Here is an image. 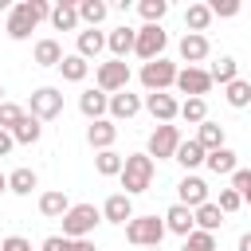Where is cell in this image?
<instances>
[{
    "instance_id": "1",
    "label": "cell",
    "mask_w": 251,
    "mask_h": 251,
    "mask_svg": "<svg viewBox=\"0 0 251 251\" xmlns=\"http://www.w3.org/2000/svg\"><path fill=\"white\" fill-rule=\"evenodd\" d=\"M43 16H51V8H47L43 0H24V4H16L12 16H8V35H12V39H27Z\"/></svg>"
},
{
    "instance_id": "2",
    "label": "cell",
    "mask_w": 251,
    "mask_h": 251,
    "mask_svg": "<svg viewBox=\"0 0 251 251\" xmlns=\"http://www.w3.org/2000/svg\"><path fill=\"white\" fill-rule=\"evenodd\" d=\"M149 180H153V157H149V153H129V157H126V169H122V188H126V196L145 192Z\"/></svg>"
},
{
    "instance_id": "3",
    "label": "cell",
    "mask_w": 251,
    "mask_h": 251,
    "mask_svg": "<svg viewBox=\"0 0 251 251\" xmlns=\"http://www.w3.org/2000/svg\"><path fill=\"white\" fill-rule=\"evenodd\" d=\"M98 220H102V212H98L94 204H75V208L63 216V235H67V239H86Z\"/></svg>"
},
{
    "instance_id": "4",
    "label": "cell",
    "mask_w": 251,
    "mask_h": 251,
    "mask_svg": "<svg viewBox=\"0 0 251 251\" xmlns=\"http://www.w3.org/2000/svg\"><path fill=\"white\" fill-rule=\"evenodd\" d=\"M165 231H169V227H165L157 216H133V220L126 224V239L137 243V247H157Z\"/></svg>"
},
{
    "instance_id": "5",
    "label": "cell",
    "mask_w": 251,
    "mask_h": 251,
    "mask_svg": "<svg viewBox=\"0 0 251 251\" xmlns=\"http://www.w3.org/2000/svg\"><path fill=\"white\" fill-rule=\"evenodd\" d=\"M141 82H145V90H149V94H161L165 86H173V82H176V67H173L169 59H153V63H145V67H141Z\"/></svg>"
},
{
    "instance_id": "6",
    "label": "cell",
    "mask_w": 251,
    "mask_h": 251,
    "mask_svg": "<svg viewBox=\"0 0 251 251\" xmlns=\"http://www.w3.org/2000/svg\"><path fill=\"white\" fill-rule=\"evenodd\" d=\"M165 43H169V35L161 31V24H145V27L137 31V43H133V51H137L145 63H153V59H161Z\"/></svg>"
},
{
    "instance_id": "7",
    "label": "cell",
    "mask_w": 251,
    "mask_h": 251,
    "mask_svg": "<svg viewBox=\"0 0 251 251\" xmlns=\"http://www.w3.org/2000/svg\"><path fill=\"white\" fill-rule=\"evenodd\" d=\"M31 118H39V122H47V118H55V114H63V94L55 90V86H39L35 94H31Z\"/></svg>"
},
{
    "instance_id": "8",
    "label": "cell",
    "mask_w": 251,
    "mask_h": 251,
    "mask_svg": "<svg viewBox=\"0 0 251 251\" xmlns=\"http://www.w3.org/2000/svg\"><path fill=\"white\" fill-rule=\"evenodd\" d=\"M126 82H129V67L122 59H110V63L98 67V90L114 94V90H126Z\"/></svg>"
},
{
    "instance_id": "9",
    "label": "cell",
    "mask_w": 251,
    "mask_h": 251,
    "mask_svg": "<svg viewBox=\"0 0 251 251\" xmlns=\"http://www.w3.org/2000/svg\"><path fill=\"white\" fill-rule=\"evenodd\" d=\"M180 149V129L176 126H157L149 137V157H176Z\"/></svg>"
},
{
    "instance_id": "10",
    "label": "cell",
    "mask_w": 251,
    "mask_h": 251,
    "mask_svg": "<svg viewBox=\"0 0 251 251\" xmlns=\"http://www.w3.org/2000/svg\"><path fill=\"white\" fill-rule=\"evenodd\" d=\"M176 86H180L188 98H204L208 86H212V75L200 71V67H184V71H176Z\"/></svg>"
},
{
    "instance_id": "11",
    "label": "cell",
    "mask_w": 251,
    "mask_h": 251,
    "mask_svg": "<svg viewBox=\"0 0 251 251\" xmlns=\"http://www.w3.org/2000/svg\"><path fill=\"white\" fill-rule=\"evenodd\" d=\"M165 227L188 239V235L196 231V212H192V208H184V204H173V208L165 212Z\"/></svg>"
},
{
    "instance_id": "12",
    "label": "cell",
    "mask_w": 251,
    "mask_h": 251,
    "mask_svg": "<svg viewBox=\"0 0 251 251\" xmlns=\"http://www.w3.org/2000/svg\"><path fill=\"white\" fill-rule=\"evenodd\" d=\"M176 192H180V204L184 208H200V204H208V184L200 180V176H184L180 184H176Z\"/></svg>"
},
{
    "instance_id": "13",
    "label": "cell",
    "mask_w": 251,
    "mask_h": 251,
    "mask_svg": "<svg viewBox=\"0 0 251 251\" xmlns=\"http://www.w3.org/2000/svg\"><path fill=\"white\" fill-rule=\"evenodd\" d=\"M145 106H149V114H153V118H157L161 126H169V122H173V118L180 114L176 98H173V94H165V90H161V94H149V98H145Z\"/></svg>"
},
{
    "instance_id": "14",
    "label": "cell",
    "mask_w": 251,
    "mask_h": 251,
    "mask_svg": "<svg viewBox=\"0 0 251 251\" xmlns=\"http://www.w3.org/2000/svg\"><path fill=\"white\" fill-rule=\"evenodd\" d=\"M102 216H106L110 224H129V220H133V204H129V196H126V192H114V196L102 204Z\"/></svg>"
},
{
    "instance_id": "15",
    "label": "cell",
    "mask_w": 251,
    "mask_h": 251,
    "mask_svg": "<svg viewBox=\"0 0 251 251\" xmlns=\"http://www.w3.org/2000/svg\"><path fill=\"white\" fill-rule=\"evenodd\" d=\"M78 110H82L86 118H94V122H102V114L110 110V98H106V90H86V94L78 98Z\"/></svg>"
},
{
    "instance_id": "16",
    "label": "cell",
    "mask_w": 251,
    "mask_h": 251,
    "mask_svg": "<svg viewBox=\"0 0 251 251\" xmlns=\"http://www.w3.org/2000/svg\"><path fill=\"white\" fill-rule=\"evenodd\" d=\"M137 110H141V98H137V94H129V90L110 94V114H114V118H133Z\"/></svg>"
},
{
    "instance_id": "17",
    "label": "cell",
    "mask_w": 251,
    "mask_h": 251,
    "mask_svg": "<svg viewBox=\"0 0 251 251\" xmlns=\"http://www.w3.org/2000/svg\"><path fill=\"white\" fill-rule=\"evenodd\" d=\"M114 137H118V126H114V122H106V118H102V122H94V126L86 129V141H90L94 149H110V145H114Z\"/></svg>"
},
{
    "instance_id": "18",
    "label": "cell",
    "mask_w": 251,
    "mask_h": 251,
    "mask_svg": "<svg viewBox=\"0 0 251 251\" xmlns=\"http://www.w3.org/2000/svg\"><path fill=\"white\" fill-rule=\"evenodd\" d=\"M204 55H208V39H204V35H192V31H188V35L180 39V59H184V63L192 67V63H200Z\"/></svg>"
},
{
    "instance_id": "19",
    "label": "cell",
    "mask_w": 251,
    "mask_h": 251,
    "mask_svg": "<svg viewBox=\"0 0 251 251\" xmlns=\"http://www.w3.org/2000/svg\"><path fill=\"white\" fill-rule=\"evenodd\" d=\"M173 161H180L184 169H196V165H204L208 161V153H204V145L192 137V141H180V149H176V157Z\"/></svg>"
},
{
    "instance_id": "20",
    "label": "cell",
    "mask_w": 251,
    "mask_h": 251,
    "mask_svg": "<svg viewBox=\"0 0 251 251\" xmlns=\"http://www.w3.org/2000/svg\"><path fill=\"white\" fill-rule=\"evenodd\" d=\"M133 43H137V31H129V27H118V31L106 35V47L114 51V59H122L126 51H133Z\"/></svg>"
},
{
    "instance_id": "21",
    "label": "cell",
    "mask_w": 251,
    "mask_h": 251,
    "mask_svg": "<svg viewBox=\"0 0 251 251\" xmlns=\"http://www.w3.org/2000/svg\"><path fill=\"white\" fill-rule=\"evenodd\" d=\"M63 59H67V55H63V47H59L55 39H39V43H35V63H39V67H59Z\"/></svg>"
},
{
    "instance_id": "22",
    "label": "cell",
    "mask_w": 251,
    "mask_h": 251,
    "mask_svg": "<svg viewBox=\"0 0 251 251\" xmlns=\"http://www.w3.org/2000/svg\"><path fill=\"white\" fill-rule=\"evenodd\" d=\"M196 141L204 145V153H216V149H224V126H216V122H200V133H196Z\"/></svg>"
},
{
    "instance_id": "23",
    "label": "cell",
    "mask_w": 251,
    "mask_h": 251,
    "mask_svg": "<svg viewBox=\"0 0 251 251\" xmlns=\"http://www.w3.org/2000/svg\"><path fill=\"white\" fill-rule=\"evenodd\" d=\"M51 24H55L59 31H71V27L78 24V4H63V0H59V4L51 8Z\"/></svg>"
},
{
    "instance_id": "24",
    "label": "cell",
    "mask_w": 251,
    "mask_h": 251,
    "mask_svg": "<svg viewBox=\"0 0 251 251\" xmlns=\"http://www.w3.org/2000/svg\"><path fill=\"white\" fill-rule=\"evenodd\" d=\"M184 24L192 27V35H200V31L212 24V8H208V4H188V12H184Z\"/></svg>"
},
{
    "instance_id": "25",
    "label": "cell",
    "mask_w": 251,
    "mask_h": 251,
    "mask_svg": "<svg viewBox=\"0 0 251 251\" xmlns=\"http://www.w3.org/2000/svg\"><path fill=\"white\" fill-rule=\"evenodd\" d=\"M94 165H98V173H102V176H122V169H126V157H122V153H114V149H102Z\"/></svg>"
},
{
    "instance_id": "26",
    "label": "cell",
    "mask_w": 251,
    "mask_h": 251,
    "mask_svg": "<svg viewBox=\"0 0 251 251\" xmlns=\"http://www.w3.org/2000/svg\"><path fill=\"white\" fill-rule=\"evenodd\" d=\"M208 169H212L216 176H231V173H235V153H231V149H216V153H208Z\"/></svg>"
},
{
    "instance_id": "27",
    "label": "cell",
    "mask_w": 251,
    "mask_h": 251,
    "mask_svg": "<svg viewBox=\"0 0 251 251\" xmlns=\"http://www.w3.org/2000/svg\"><path fill=\"white\" fill-rule=\"evenodd\" d=\"M39 212H43V216H67V212H71L67 192H43V196H39Z\"/></svg>"
},
{
    "instance_id": "28",
    "label": "cell",
    "mask_w": 251,
    "mask_h": 251,
    "mask_svg": "<svg viewBox=\"0 0 251 251\" xmlns=\"http://www.w3.org/2000/svg\"><path fill=\"white\" fill-rule=\"evenodd\" d=\"M220 224H224L220 204H200V208H196V227H200V231H216Z\"/></svg>"
},
{
    "instance_id": "29",
    "label": "cell",
    "mask_w": 251,
    "mask_h": 251,
    "mask_svg": "<svg viewBox=\"0 0 251 251\" xmlns=\"http://www.w3.org/2000/svg\"><path fill=\"white\" fill-rule=\"evenodd\" d=\"M102 47H106V35H102V31H94V27H90V31H78V55H82V59L98 55Z\"/></svg>"
},
{
    "instance_id": "30",
    "label": "cell",
    "mask_w": 251,
    "mask_h": 251,
    "mask_svg": "<svg viewBox=\"0 0 251 251\" xmlns=\"http://www.w3.org/2000/svg\"><path fill=\"white\" fill-rule=\"evenodd\" d=\"M59 71H63V78H71V82H82V78H86V71H90V63H86L82 55H67V59L59 63Z\"/></svg>"
},
{
    "instance_id": "31",
    "label": "cell",
    "mask_w": 251,
    "mask_h": 251,
    "mask_svg": "<svg viewBox=\"0 0 251 251\" xmlns=\"http://www.w3.org/2000/svg\"><path fill=\"white\" fill-rule=\"evenodd\" d=\"M39 133H43V126H39V118H24L16 129H12V137L20 141V145H31V141H39Z\"/></svg>"
},
{
    "instance_id": "32",
    "label": "cell",
    "mask_w": 251,
    "mask_h": 251,
    "mask_svg": "<svg viewBox=\"0 0 251 251\" xmlns=\"http://www.w3.org/2000/svg\"><path fill=\"white\" fill-rule=\"evenodd\" d=\"M106 12H110V8H106L102 0H82V4H78V20H86L90 27H94V24H102V20H106Z\"/></svg>"
},
{
    "instance_id": "33",
    "label": "cell",
    "mask_w": 251,
    "mask_h": 251,
    "mask_svg": "<svg viewBox=\"0 0 251 251\" xmlns=\"http://www.w3.org/2000/svg\"><path fill=\"white\" fill-rule=\"evenodd\" d=\"M212 82H224V86H231L235 82V59H227V55H220V63H212Z\"/></svg>"
},
{
    "instance_id": "34",
    "label": "cell",
    "mask_w": 251,
    "mask_h": 251,
    "mask_svg": "<svg viewBox=\"0 0 251 251\" xmlns=\"http://www.w3.org/2000/svg\"><path fill=\"white\" fill-rule=\"evenodd\" d=\"M180 118H184V122H196V126L208 122V106H204V98H184V102H180Z\"/></svg>"
},
{
    "instance_id": "35",
    "label": "cell",
    "mask_w": 251,
    "mask_h": 251,
    "mask_svg": "<svg viewBox=\"0 0 251 251\" xmlns=\"http://www.w3.org/2000/svg\"><path fill=\"white\" fill-rule=\"evenodd\" d=\"M8 188H12L16 196H27V192L35 188V173H31V169H16V173L8 176Z\"/></svg>"
},
{
    "instance_id": "36",
    "label": "cell",
    "mask_w": 251,
    "mask_h": 251,
    "mask_svg": "<svg viewBox=\"0 0 251 251\" xmlns=\"http://www.w3.org/2000/svg\"><path fill=\"white\" fill-rule=\"evenodd\" d=\"M24 118H27L24 106H16V102H4V106H0V129H16Z\"/></svg>"
},
{
    "instance_id": "37",
    "label": "cell",
    "mask_w": 251,
    "mask_h": 251,
    "mask_svg": "<svg viewBox=\"0 0 251 251\" xmlns=\"http://www.w3.org/2000/svg\"><path fill=\"white\" fill-rule=\"evenodd\" d=\"M227 102L239 110V106H247L251 102V82H243V78H235L231 86H227Z\"/></svg>"
},
{
    "instance_id": "38",
    "label": "cell",
    "mask_w": 251,
    "mask_h": 251,
    "mask_svg": "<svg viewBox=\"0 0 251 251\" xmlns=\"http://www.w3.org/2000/svg\"><path fill=\"white\" fill-rule=\"evenodd\" d=\"M184 251H216V239H212V231H192L188 239H184Z\"/></svg>"
},
{
    "instance_id": "39",
    "label": "cell",
    "mask_w": 251,
    "mask_h": 251,
    "mask_svg": "<svg viewBox=\"0 0 251 251\" xmlns=\"http://www.w3.org/2000/svg\"><path fill=\"white\" fill-rule=\"evenodd\" d=\"M231 188H235L243 200H251V169H235V173H231Z\"/></svg>"
},
{
    "instance_id": "40",
    "label": "cell",
    "mask_w": 251,
    "mask_h": 251,
    "mask_svg": "<svg viewBox=\"0 0 251 251\" xmlns=\"http://www.w3.org/2000/svg\"><path fill=\"white\" fill-rule=\"evenodd\" d=\"M165 12H169V4H165V0H141V16H145L149 24H157Z\"/></svg>"
},
{
    "instance_id": "41",
    "label": "cell",
    "mask_w": 251,
    "mask_h": 251,
    "mask_svg": "<svg viewBox=\"0 0 251 251\" xmlns=\"http://www.w3.org/2000/svg\"><path fill=\"white\" fill-rule=\"evenodd\" d=\"M239 204H243V196L235 188H220V212H235Z\"/></svg>"
},
{
    "instance_id": "42",
    "label": "cell",
    "mask_w": 251,
    "mask_h": 251,
    "mask_svg": "<svg viewBox=\"0 0 251 251\" xmlns=\"http://www.w3.org/2000/svg\"><path fill=\"white\" fill-rule=\"evenodd\" d=\"M208 8H212V16H235V12H239L235 0H212Z\"/></svg>"
},
{
    "instance_id": "43",
    "label": "cell",
    "mask_w": 251,
    "mask_h": 251,
    "mask_svg": "<svg viewBox=\"0 0 251 251\" xmlns=\"http://www.w3.org/2000/svg\"><path fill=\"white\" fill-rule=\"evenodd\" d=\"M0 251H31V247H27V239H20V235H8V239L0 243Z\"/></svg>"
},
{
    "instance_id": "44",
    "label": "cell",
    "mask_w": 251,
    "mask_h": 251,
    "mask_svg": "<svg viewBox=\"0 0 251 251\" xmlns=\"http://www.w3.org/2000/svg\"><path fill=\"white\" fill-rule=\"evenodd\" d=\"M43 251H67V235H51V239H43Z\"/></svg>"
},
{
    "instance_id": "45",
    "label": "cell",
    "mask_w": 251,
    "mask_h": 251,
    "mask_svg": "<svg viewBox=\"0 0 251 251\" xmlns=\"http://www.w3.org/2000/svg\"><path fill=\"white\" fill-rule=\"evenodd\" d=\"M67 251H98L90 239H67Z\"/></svg>"
},
{
    "instance_id": "46",
    "label": "cell",
    "mask_w": 251,
    "mask_h": 251,
    "mask_svg": "<svg viewBox=\"0 0 251 251\" xmlns=\"http://www.w3.org/2000/svg\"><path fill=\"white\" fill-rule=\"evenodd\" d=\"M12 145H16V137H12L8 129H0V157H4V153H12Z\"/></svg>"
},
{
    "instance_id": "47",
    "label": "cell",
    "mask_w": 251,
    "mask_h": 251,
    "mask_svg": "<svg viewBox=\"0 0 251 251\" xmlns=\"http://www.w3.org/2000/svg\"><path fill=\"white\" fill-rule=\"evenodd\" d=\"M239 251H251V231H247V235L239 239Z\"/></svg>"
},
{
    "instance_id": "48",
    "label": "cell",
    "mask_w": 251,
    "mask_h": 251,
    "mask_svg": "<svg viewBox=\"0 0 251 251\" xmlns=\"http://www.w3.org/2000/svg\"><path fill=\"white\" fill-rule=\"evenodd\" d=\"M0 106H4V86H0Z\"/></svg>"
},
{
    "instance_id": "49",
    "label": "cell",
    "mask_w": 251,
    "mask_h": 251,
    "mask_svg": "<svg viewBox=\"0 0 251 251\" xmlns=\"http://www.w3.org/2000/svg\"><path fill=\"white\" fill-rule=\"evenodd\" d=\"M149 251H161V247H149Z\"/></svg>"
},
{
    "instance_id": "50",
    "label": "cell",
    "mask_w": 251,
    "mask_h": 251,
    "mask_svg": "<svg viewBox=\"0 0 251 251\" xmlns=\"http://www.w3.org/2000/svg\"><path fill=\"white\" fill-rule=\"evenodd\" d=\"M247 204H251V200H247Z\"/></svg>"
}]
</instances>
